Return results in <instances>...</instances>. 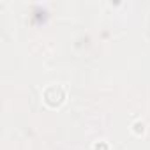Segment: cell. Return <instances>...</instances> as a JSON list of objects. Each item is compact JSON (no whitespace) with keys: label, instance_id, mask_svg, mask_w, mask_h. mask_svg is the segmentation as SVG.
Returning a JSON list of instances; mask_svg holds the SVG:
<instances>
[{"label":"cell","instance_id":"1","mask_svg":"<svg viewBox=\"0 0 150 150\" xmlns=\"http://www.w3.org/2000/svg\"><path fill=\"white\" fill-rule=\"evenodd\" d=\"M42 99L50 108H58L64 104L65 101V90L60 85H50L44 92H42Z\"/></svg>","mask_w":150,"mask_h":150},{"label":"cell","instance_id":"2","mask_svg":"<svg viewBox=\"0 0 150 150\" xmlns=\"http://www.w3.org/2000/svg\"><path fill=\"white\" fill-rule=\"evenodd\" d=\"M132 127H134L132 131H134L136 134H143V131H145V124H143V122H136Z\"/></svg>","mask_w":150,"mask_h":150},{"label":"cell","instance_id":"3","mask_svg":"<svg viewBox=\"0 0 150 150\" xmlns=\"http://www.w3.org/2000/svg\"><path fill=\"white\" fill-rule=\"evenodd\" d=\"M94 150H108V145L104 141H99V143L94 145Z\"/></svg>","mask_w":150,"mask_h":150}]
</instances>
